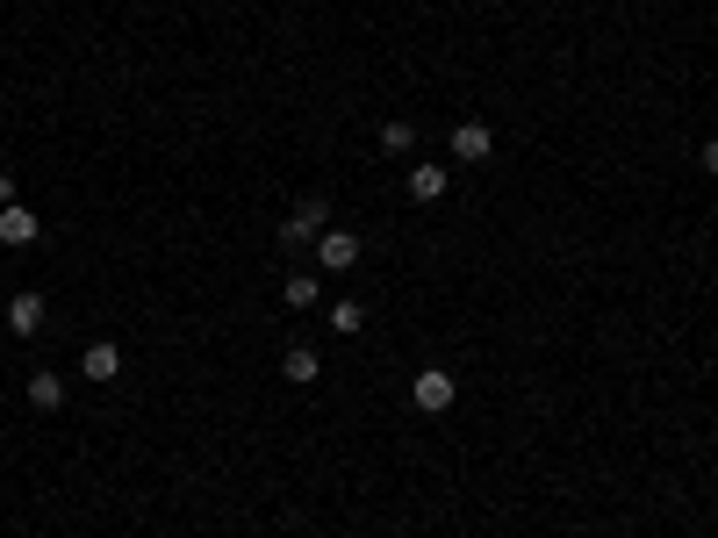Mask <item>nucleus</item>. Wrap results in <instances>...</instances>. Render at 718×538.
<instances>
[{
    "mask_svg": "<svg viewBox=\"0 0 718 538\" xmlns=\"http://www.w3.org/2000/svg\"><path fill=\"white\" fill-rule=\"evenodd\" d=\"M453 403H461V380H453L446 366H417V380H409V409H424V417H446Z\"/></svg>",
    "mask_w": 718,
    "mask_h": 538,
    "instance_id": "f257e3e1",
    "label": "nucleus"
},
{
    "mask_svg": "<svg viewBox=\"0 0 718 538\" xmlns=\"http://www.w3.org/2000/svg\"><path fill=\"white\" fill-rule=\"evenodd\" d=\"M331 230V202L324 194H310V202H295V215H281V244H316Z\"/></svg>",
    "mask_w": 718,
    "mask_h": 538,
    "instance_id": "f03ea898",
    "label": "nucleus"
},
{
    "mask_svg": "<svg viewBox=\"0 0 718 538\" xmlns=\"http://www.w3.org/2000/svg\"><path fill=\"white\" fill-rule=\"evenodd\" d=\"M446 187H453V173L438 159H417V165H409V180H403V194H409V202H424V209L446 202Z\"/></svg>",
    "mask_w": 718,
    "mask_h": 538,
    "instance_id": "7ed1b4c3",
    "label": "nucleus"
},
{
    "mask_svg": "<svg viewBox=\"0 0 718 538\" xmlns=\"http://www.w3.org/2000/svg\"><path fill=\"white\" fill-rule=\"evenodd\" d=\"M316 266L324 273H353L360 266V237L353 230H324V237H316Z\"/></svg>",
    "mask_w": 718,
    "mask_h": 538,
    "instance_id": "20e7f679",
    "label": "nucleus"
},
{
    "mask_svg": "<svg viewBox=\"0 0 718 538\" xmlns=\"http://www.w3.org/2000/svg\"><path fill=\"white\" fill-rule=\"evenodd\" d=\"M488 151H496V130H488L482 115H467V122H453V159H467V165H482Z\"/></svg>",
    "mask_w": 718,
    "mask_h": 538,
    "instance_id": "39448f33",
    "label": "nucleus"
},
{
    "mask_svg": "<svg viewBox=\"0 0 718 538\" xmlns=\"http://www.w3.org/2000/svg\"><path fill=\"white\" fill-rule=\"evenodd\" d=\"M37 237H43V215H29L22 202L0 209V244H14V252H22V244H37Z\"/></svg>",
    "mask_w": 718,
    "mask_h": 538,
    "instance_id": "423d86ee",
    "label": "nucleus"
},
{
    "mask_svg": "<svg viewBox=\"0 0 718 538\" xmlns=\"http://www.w3.org/2000/svg\"><path fill=\"white\" fill-rule=\"evenodd\" d=\"M80 374L87 380H115L122 374V345H115V337H94V345L80 352Z\"/></svg>",
    "mask_w": 718,
    "mask_h": 538,
    "instance_id": "0eeeda50",
    "label": "nucleus"
},
{
    "mask_svg": "<svg viewBox=\"0 0 718 538\" xmlns=\"http://www.w3.org/2000/svg\"><path fill=\"white\" fill-rule=\"evenodd\" d=\"M8 331L14 337H37L43 331V295H37V287H22V295L8 302Z\"/></svg>",
    "mask_w": 718,
    "mask_h": 538,
    "instance_id": "6e6552de",
    "label": "nucleus"
},
{
    "mask_svg": "<svg viewBox=\"0 0 718 538\" xmlns=\"http://www.w3.org/2000/svg\"><path fill=\"white\" fill-rule=\"evenodd\" d=\"M29 403H37V409H65V374L37 366V374H29Z\"/></svg>",
    "mask_w": 718,
    "mask_h": 538,
    "instance_id": "1a4fd4ad",
    "label": "nucleus"
},
{
    "mask_svg": "<svg viewBox=\"0 0 718 538\" xmlns=\"http://www.w3.org/2000/svg\"><path fill=\"white\" fill-rule=\"evenodd\" d=\"M281 374H287V380H295V388H310V380H316V374H324V359H316V352H310V345H287V359H281Z\"/></svg>",
    "mask_w": 718,
    "mask_h": 538,
    "instance_id": "9d476101",
    "label": "nucleus"
},
{
    "mask_svg": "<svg viewBox=\"0 0 718 538\" xmlns=\"http://www.w3.org/2000/svg\"><path fill=\"white\" fill-rule=\"evenodd\" d=\"M281 295H287V309H316L324 281H316V273H287V281H281Z\"/></svg>",
    "mask_w": 718,
    "mask_h": 538,
    "instance_id": "9b49d317",
    "label": "nucleus"
},
{
    "mask_svg": "<svg viewBox=\"0 0 718 538\" xmlns=\"http://www.w3.org/2000/svg\"><path fill=\"white\" fill-rule=\"evenodd\" d=\"M381 151H417V122H381Z\"/></svg>",
    "mask_w": 718,
    "mask_h": 538,
    "instance_id": "f8f14e48",
    "label": "nucleus"
},
{
    "mask_svg": "<svg viewBox=\"0 0 718 538\" xmlns=\"http://www.w3.org/2000/svg\"><path fill=\"white\" fill-rule=\"evenodd\" d=\"M331 323H338V331H360L366 309H360V302H338V309H331Z\"/></svg>",
    "mask_w": 718,
    "mask_h": 538,
    "instance_id": "ddd939ff",
    "label": "nucleus"
},
{
    "mask_svg": "<svg viewBox=\"0 0 718 538\" xmlns=\"http://www.w3.org/2000/svg\"><path fill=\"white\" fill-rule=\"evenodd\" d=\"M697 159H705V173L718 180V136H711V144H705V151H697Z\"/></svg>",
    "mask_w": 718,
    "mask_h": 538,
    "instance_id": "4468645a",
    "label": "nucleus"
},
{
    "mask_svg": "<svg viewBox=\"0 0 718 538\" xmlns=\"http://www.w3.org/2000/svg\"><path fill=\"white\" fill-rule=\"evenodd\" d=\"M14 202V173H0V209H8Z\"/></svg>",
    "mask_w": 718,
    "mask_h": 538,
    "instance_id": "2eb2a0df",
    "label": "nucleus"
}]
</instances>
